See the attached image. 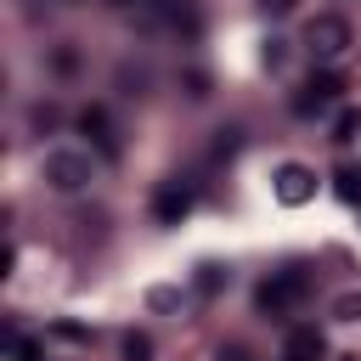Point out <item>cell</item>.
Wrapping results in <instances>:
<instances>
[{
  "label": "cell",
  "instance_id": "cell-9",
  "mask_svg": "<svg viewBox=\"0 0 361 361\" xmlns=\"http://www.w3.org/2000/svg\"><path fill=\"white\" fill-rule=\"evenodd\" d=\"M355 130H361V113H355V107H344V113L333 118V141H338V147H350V141H355Z\"/></svg>",
  "mask_w": 361,
  "mask_h": 361
},
{
  "label": "cell",
  "instance_id": "cell-1",
  "mask_svg": "<svg viewBox=\"0 0 361 361\" xmlns=\"http://www.w3.org/2000/svg\"><path fill=\"white\" fill-rule=\"evenodd\" d=\"M305 293H310V265H282L254 288V305L271 316H288L293 305H305Z\"/></svg>",
  "mask_w": 361,
  "mask_h": 361
},
{
  "label": "cell",
  "instance_id": "cell-10",
  "mask_svg": "<svg viewBox=\"0 0 361 361\" xmlns=\"http://www.w3.org/2000/svg\"><path fill=\"white\" fill-rule=\"evenodd\" d=\"M6 350H11V361H39V344L23 333H6Z\"/></svg>",
  "mask_w": 361,
  "mask_h": 361
},
{
  "label": "cell",
  "instance_id": "cell-8",
  "mask_svg": "<svg viewBox=\"0 0 361 361\" xmlns=\"http://www.w3.org/2000/svg\"><path fill=\"white\" fill-rule=\"evenodd\" d=\"M79 130H85V135H90V141H96L107 158L118 152V135H113V118H107V107H85V113H79Z\"/></svg>",
  "mask_w": 361,
  "mask_h": 361
},
{
  "label": "cell",
  "instance_id": "cell-7",
  "mask_svg": "<svg viewBox=\"0 0 361 361\" xmlns=\"http://www.w3.org/2000/svg\"><path fill=\"white\" fill-rule=\"evenodd\" d=\"M322 355H327V344H322V327H316V322L293 327L288 344H282V361H322Z\"/></svg>",
  "mask_w": 361,
  "mask_h": 361
},
{
  "label": "cell",
  "instance_id": "cell-6",
  "mask_svg": "<svg viewBox=\"0 0 361 361\" xmlns=\"http://www.w3.org/2000/svg\"><path fill=\"white\" fill-rule=\"evenodd\" d=\"M271 186H276V197H282L288 209H299V203L316 197V169H305V164H282Z\"/></svg>",
  "mask_w": 361,
  "mask_h": 361
},
{
  "label": "cell",
  "instance_id": "cell-2",
  "mask_svg": "<svg viewBox=\"0 0 361 361\" xmlns=\"http://www.w3.org/2000/svg\"><path fill=\"white\" fill-rule=\"evenodd\" d=\"M39 175H45V186H51V192H79V186H90L96 158H90L85 147H51V152H45V164H39Z\"/></svg>",
  "mask_w": 361,
  "mask_h": 361
},
{
  "label": "cell",
  "instance_id": "cell-11",
  "mask_svg": "<svg viewBox=\"0 0 361 361\" xmlns=\"http://www.w3.org/2000/svg\"><path fill=\"white\" fill-rule=\"evenodd\" d=\"M124 361H152V338L147 333H130L124 338Z\"/></svg>",
  "mask_w": 361,
  "mask_h": 361
},
{
  "label": "cell",
  "instance_id": "cell-13",
  "mask_svg": "<svg viewBox=\"0 0 361 361\" xmlns=\"http://www.w3.org/2000/svg\"><path fill=\"white\" fill-rule=\"evenodd\" d=\"M237 152V130H220V141H214V158H231Z\"/></svg>",
  "mask_w": 361,
  "mask_h": 361
},
{
  "label": "cell",
  "instance_id": "cell-14",
  "mask_svg": "<svg viewBox=\"0 0 361 361\" xmlns=\"http://www.w3.org/2000/svg\"><path fill=\"white\" fill-rule=\"evenodd\" d=\"M282 56H288V39H271V45H265V62H271V68H282Z\"/></svg>",
  "mask_w": 361,
  "mask_h": 361
},
{
  "label": "cell",
  "instance_id": "cell-15",
  "mask_svg": "<svg viewBox=\"0 0 361 361\" xmlns=\"http://www.w3.org/2000/svg\"><path fill=\"white\" fill-rule=\"evenodd\" d=\"M259 11H265V17H288V11H293V0H259Z\"/></svg>",
  "mask_w": 361,
  "mask_h": 361
},
{
  "label": "cell",
  "instance_id": "cell-5",
  "mask_svg": "<svg viewBox=\"0 0 361 361\" xmlns=\"http://www.w3.org/2000/svg\"><path fill=\"white\" fill-rule=\"evenodd\" d=\"M338 90H344V79H338L333 68H316V73L299 85V96H293V113H299V118H310V113H327V107L338 102Z\"/></svg>",
  "mask_w": 361,
  "mask_h": 361
},
{
  "label": "cell",
  "instance_id": "cell-12",
  "mask_svg": "<svg viewBox=\"0 0 361 361\" xmlns=\"http://www.w3.org/2000/svg\"><path fill=\"white\" fill-rule=\"evenodd\" d=\"M333 180H338V197H344V203H361V175H355V169H338Z\"/></svg>",
  "mask_w": 361,
  "mask_h": 361
},
{
  "label": "cell",
  "instance_id": "cell-18",
  "mask_svg": "<svg viewBox=\"0 0 361 361\" xmlns=\"http://www.w3.org/2000/svg\"><path fill=\"white\" fill-rule=\"evenodd\" d=\"M344 361H350V355H344Z\"/></svg>",
  "mask_w": 361,
  "mask_h": 361
},
{
  "label": "cell",
  "instance_id": "cell-16",
  "mask_svg": "<svg viewBox=\"0 0 361 361\" xmlns=\"http://www.w3.org/2000/svg\"><path fill=\"white\" fill-rule=\"evenodd\" d=\"M197 288H203V293H214V288H220V271H214V265H203V276H197Z\"/></svg>",
  "mask_w": 361,
  "mask_h": 361
},
{
  "label": "cell",
  "instance_id": "cell-3",
  "mask_svg": "<svg viewBox=\"0 0 361 361\" xmlns=\"http://www.w3.org/2000/svg\"><path fill=\"white\" fill-rule=\"evenodd\" d=\"M305 51H310L316 62H333V56H344V51H350V23H344L338 11H322V17H310V28H305Z\"/></svg>",
  "mask_w": 361,
  "mask_h": 361
},
{
  "label": "cell",
  "instance_id": "cell-4",
  "mask_svg": "<svg viewBox=\"0 0 361 361\" xmlns=\"http://www.w3.org/2000/svg\"><path fill=\"white\" fill-rule=\"evenodd\" d=\"M192 203H197V180L192 175H169L158 186V197H152V214H158V226H180L192 214Z\"/></svg>",
  "mask_w": 361,
  "mask_h": 361
},
{
  "label": "cell",
  "instance_id": "cell-17",
  "mask_svg": "<svg viewBox=\"0 0 361 361\" xmlns=\"http://www.w3.org/2000/svg\"><path fill=\"white\" fill-rule=\"evenodd\" d=\"M113 6H158V0H113Z\"/></svg>",
  "mask_w": 361,
  "mask_h": 361
}]
</instances>
